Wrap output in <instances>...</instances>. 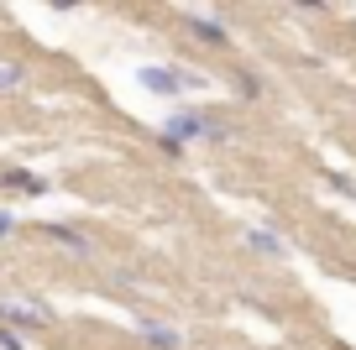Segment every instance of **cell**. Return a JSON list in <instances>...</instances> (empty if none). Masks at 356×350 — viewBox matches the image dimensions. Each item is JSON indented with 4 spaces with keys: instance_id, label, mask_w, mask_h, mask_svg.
Masks as SVG:
<instances>
[{
    "instance_id": "2",
    "label": "cell",
    "mask_w": 356,
    "mask_h": 350,
    "mask_svg": "<svg viewBox=\"0 0 356 350\" xmlns=\"http://www.w3.org/2000/svg\"><path fill=\"white\" fill-rule=\"evenodd\" d=\"M142 84L152 89V94H168V99H173V94H189V89L200 94V89H204V74H184V68H142Z\"/></svg>"
},
{
    "instance_id": "1",
    "label": "cell",
    "mask_w": 356,
    "mask_h": 350,
    "mask_svg": "<svg viewBox=\"0 0 356 350\" xmlns=\"http://www.w3.org/2000/svg\"><path fill=\"white\" fill-rule=\"evenodd\" d=\"M231 136V126L215 121V110H178L173 121L163 126V147L168 152H184V142H225Z\"/></svg>"
},
{
    "instance_id": "4",
    "label": "cell",
    "mask_w": 356,
    "mask_h": 350,
    "mask_svg": "<svg viewBox=\"0 0 356 350\" xmlns=\"http://www.w3.org/2000/svg\"><path fill=\"white\" fill-rule=\"evenodd\" d=\"M131 329H136V340L152 345V350H184V335H178L173 324H163V319H152V314H136Z\"/></svg>"
},
{
    "instance_id": "6",
    "label": "cell",
    "mask_w": 356,
    "mask_h": 350,
    "mask_svg": "<svg viewBox=\"0 0 356 350\" xmlns=\"http://www.w3.org/2000/svg\"><path fill=\"white\" fill-rule=\"evenodd\" d=\"M42 241L63 246V251H74V256H95V241H89V235H79L74 225H42Z\"/></svg>"
},
{
    "instance_id": "13",
    "label": "cell",
    "mask_w": 356,
    "mask_h": 350,
    "mask_svg": "<svg viewBox=\"0 0 356 350\" xmlns=\"http://www.w3.org/2000/svg\"><path fill=\"white\" fill-rule=\"evenodd\" d=\"M47 6H53V11H79L84 0H47Z\"/></svg>"
},
{
    "instance_id": "5",
    "label": "cell",
    "mask_w": 356,
    "mask_h": 350,
    "mask_svg": "<svg viewBox=\"0 0 356 350\" xmlns=\"http://www.w3.org/2000/svg\"><path fill=\"white\" fill-rule=\"evenodd\" d=\"M246 246H252L257 256H267V262H289V241H283L273 225H257V230H246Z\"/></svg>"
},
{
    "instance_id": "9",
    "label": "cell",
    "mask_w": 356,
    "mask_h": 350,
    "mask_svg": "<svg viewBox=\"0 0 356 350\" xmlns=\"http://www.w3.org/2000/svg\"><path fill=\"white\" fill-rule=\"evenodd\" d=\"M22 84H26V68H22V63L0 68V89H22Z\"/></svg>"
},
{
    "instance_id": "11",
    "label": "cell",
    "mask_w": 356,
    "mask_h": 350,
    "mask_svg": "<svg viewBox=\"0 0 356 350\" xmlns=\"http://www.w3.org/2000/svg\"><path fill=\"white\" fill-rule=\"evenodd\" d=\"M293 6H299V11H314V16L330 11V0H293Z\"/></svg>"
},
{
    "instance_id": "7",
    "label": "cell",
    "mask_w": 356,
    "mask_h": 350,
    "mask_svg": "<svg viewBox=\"0 0 356 350\" xmlns=\"http://www.w3.org/2000/svg\"><path fill=\"white\" fill-rule=\"evenodd\" d=\"M0 183L16 188V194H26V199L47 194V178H42V173H26V167H6V173H0Z\"/></svg>"
},
{
    "instance_id": "8",
    "label": "cell",
    "mask_w": 356,
    "mask_h": 350,
    "mask_svg": "<svg viewBox=\"0 0 356 350\" xmlns=\"http://www.w3.org/2000/svg\"><path fill=\"white\" fill-rule=\"evenodd\" d=\"M184 26H189L200 42H210V47H231V32H225L220 22H210V16H184Z\"/></svg>"
},
{
    "instance_id": "10",
    "label": "cell",
    "mask_w": 356,
    "mask_h": 350,
    "mask_svg": "<svg viewBox=\"0 0 356 350\" xmlns=\"http://www.w3.org/2000/svg\"><path fill=\"white\" fill-rule=\"evenodd\" d=\"M0 350H26V340L16 335V329H6V324H0Z\"/></svg>"
},
{
    "instance_id": "3",
    "label": "cell",
    "mask_w": 356,
    "mask_h": 350,
    "mask_svg": "<svg viewBox=\"0 0 356 350\" xmlns=\"http://www.w3.org/2000/svg\"><path fill=\"white\" fill-rule=\"evenodd\" d=\"M0 324L6 329H16V335H22V329H53V308H42V303H22V298H6V303H0Z\"/></svg>"
},
{
    "instance_id": "12",
    "label": "cell",
    "mask_w": 356,
    "mask_h": 350,
    "mask_svg": "<svg viewBox=\"0 0 356 350\" xmlns=\"http://www.w3.org/2000/svg\"><path fill=\"white\" fill-rule=\"evenodd\" d=\"M11 235H16V215L6 209V215H0V241H11Z\"/></svg>"
}]
</instances>
